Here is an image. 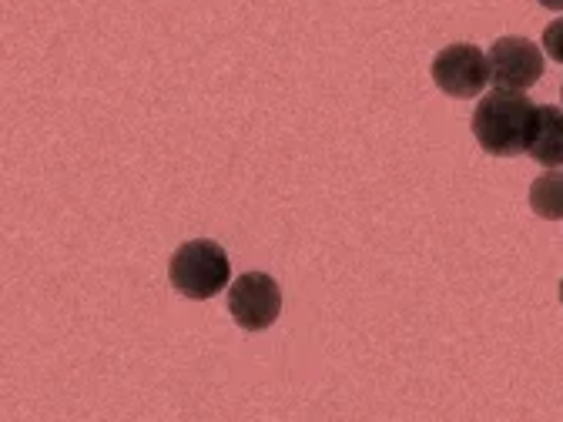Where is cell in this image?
Segmentation results:
<instances>
[{
    "label": "cell",
    "instance_id": "8fae6325",
    "mask_svg": "<svg viewBox=\"0 0 563 422\" xmlns=\"http://www.w3.org/2000/svg\"><path fill=\"white\" fill-rule=\"evenodd\" d=\"M560 101H563V88H560Z\"/></svg>",
    "mask_w": 563,
    "mask_h": 422
},
{
    "label": "cell",
    "instance_id": "ba28073f",
    "mask_svg": "<svg viewBox=\"0 0 563 422\" xmlns=\"http://www.w3.org/2000/svg\"><path fill=\"white\" fill-rule=\"evenodd\" d=\"M543 51L550 54V60L563 64V18L550 21L543 31Z\"/></svg>",
    "mask_w": 563,
    "mask_h": 422
},
{
    "label": "cell",
    "instance_id": "8992f818",
    "mask_svg": "<svg viewBox=\"0 0 563 422\" xmlns=\"http://www.w3.org/2000/svg\"><path fill=\"white\" fill-rule=\"evenodd\" d=\"M527 155L543 168L563 165V108L537 104V124H533V137H530Z\"/></svg>",
    "mask_w": 563,
    "mask_h": 422
},
{
    "label": "cell",
    "instance_id": "7a4b0ae2",
    "mask_svg": "<svg viewBox=\"0 0 563 422\" xmlns=\"http://www.w3.org/2000/svg\"><path fill=\"white\" fill-rule=\"evenodd\" d=\"M229 275H232V262L229 252L211 242V238H195L185 242L168 265V278L172 286L185 296V299H216L222 289H229Z\"/></svg>",
    "mask_w": 563,
    "mask_h": 422
},
{
    "label": "cell",
    "instance_id": "6da1fadb",
    "mask_svg": "<svg viewBox=\"0 0 563 422\" xmlns=\"http://www.w3.org/2000/svg\"><path fill=\"white\" fill-rule=\"evenodd\" d=\"M537 124V104L527 91H500L493 88L473 111V134L486 155L514 158L530 148Z\"/></svg>",
    "mask_w": 563,
    "mask_h": 422
},
{
    "label": "cell",
    "instance_id": "52a82bcc",
    "mask_svg": "<svg viewBox=\"0 0 563 422\" xmlns=\"http://www.w3.org/2000/svg\"><path fill=\"white\" fill-rule=\"evenodd\" d=\"M530 208L547 222L563 219V171L547 168L533 185H530Z\"/></svg>",
    "mask_w": 563,
    "mask_h": 422
},
{
    "label": "cell",
    "instance_id": "30bf717a",
    "mask_svg": "<svg viewBox=\"0 0 563 422\" xmlns=\"http://www.w3.org/2000/svg\"><path fill=\"white\" fill-rule=\"evenodd\" d=\"M560 302H563V281H560Z\"/></svg>",
    "mask_w": 563,
    "mask_h": 422
},
{
    "label": "cell",
    "instance_id": "3957f363",
    "mask_svg": "<svg viewBox=\"0 0 563 422\" xmlns=\"http://www.w3.org/2000/svg\"><path fill=\"white\" fill-rule=\"evenodd\" d=\"M229 312L245 332H262L282 315V289L265 271H245L229 286Z\"/></svg>",
    "mask_w": 563,
    "mask_h": 422
},
{
    "label": "cell",
    "instance_id": "9c48e42d",
    "mask_svg": "<svg viewBox=\"0 0 563 422\" xmlns=\"http://www.w3.org/2000/svg\"><path fill=\"white\" fill-rule=\"evenodd\" d=\"M547 11H563V0H540Z\"/></svg>",
    "mask_w": 563,
    "mask_h": 422
},
{
    "label": "cell",
    "instance_id": "5b68a950",
    "mask_svg": "<svg viewBox=\"0 0 563 422\" xmlns=\"http://www.w3.org/2000/svg\"><path fill=\"white\" fill-rule=\"evenodd\" d=\"M433 81L450 98H476L489 85V57L476 44H450L433 60Z\"/></svg>",
    "mask_w": 563,
    "mask_h": 422
},
{
    "label": "cell",
    "instance_id": "277c9868",
    "mask_svg": "<svg viewBox=\"0 0 563 422\" xmlns=\"http://www.w3.org/2000/svg\"><path fill=\"white\" fill-rule=\"evenodd\" d=\"M486 57L489 85L500 91H530L543 78V51L527 37H497Z\"/></svg>",
    "mask_w": 563,
    "mask_h": 422
}]
</instances>
